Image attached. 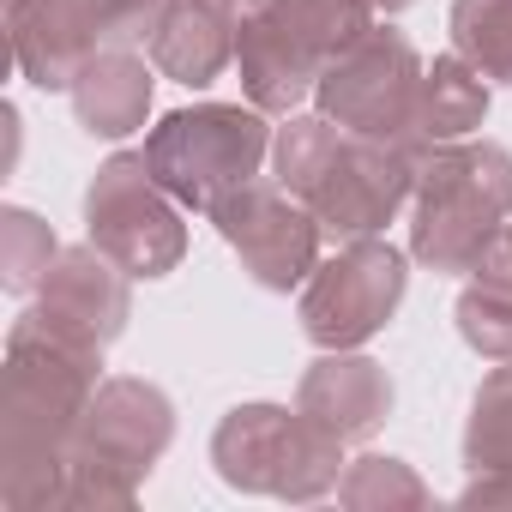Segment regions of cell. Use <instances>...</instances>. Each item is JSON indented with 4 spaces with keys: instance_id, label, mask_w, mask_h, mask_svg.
Segmentation results:
<instances>
[{
    "instance_id": "6da1fadb",
    "label": "cell",
    "mask_w": 512,
    "mask_h": 512,
    "mask_svg": "<svg viewBox=\"0 0 512 512\" xmlns=\"http://www.w3.org/2000/svg\"><path fill=\"white\" fill-rule=\"evenodd\" d=\"M103 386V350L61 338L31 308L7 332V398H0V506L61 512L67 452Z\"/></svg>"
},
{
    "instance_id": "7a4b0ae2",
    "label": "cell",
    "mask_w": 512,
    "mask_h": 512,
    "mask_svg": "<svg viewBox=\"0 0 512 512\" xmlns=\"http://www.w3.org/2000/svg\"><path fill=\"white\" fill-rule=\"evenodd\" d=\"M416 151L398 139H368L338 127L332 115H284L272 133V169L278 181L320 217L332 241L386 235V223L416 193Z\"/></svg>"
},
{
    "instance_id": "3957f363",
    "label": "cell",
    "mask_w": 512,
    "mask_h": 512,
    "mask_svg": "<svg viewBox=\"0 0 512 512\" xmlns=\"http://www.w3.org/2000/svg\"><path fill=\"white\" fill-rule=\"evenodd\" d=\"M410 205V260L440 278H470L512 217V151L494 139L434 145L416 163Z\"/></svg>"
},
{
    "instance_id": "277c9868",
    "label": "cell",
    "mask_w": 512,
    "mask_h": 512,
    "mask_svg": "<svg viewBox=\"0 0 512 512\" xmlns=\"http://www.w3.org/2000/svg\"><path fill=\"white\" fill-rule=\"evenodd\" d=\"M175 440V404L139 374H115L91 392V410L67 452L61 512H127Z\"/></svg>"
},
{
    "instance_id": "5b68a950",
    "label": "cell",
    "mask_w": 512,
    "mask_h": 512,
    "mask_svg": "<svg viewBox=\"0 0 512 512\" xmlns=\"http://www.w3.org/2000/svg\"><path fill=\"white\" fill-rule=\"evenodd\" d=\"M368 31H374L368 0H266L247 19L235 49L241 97L266 115H296L320 91L326 67Z\"/></svg>"
},
{
    "instance_id": "8992f818",
    "label": "cell",
    "mask_w": 512,
    "mask_h": 512,
    "mask_svg": "<svg viewBox=\"0 0 512 512\" xmlns=\"http://www.w3.org/2000/svg\"><path fill=\"white\" fill-rule=\"evenodd\" d=\"M211 464L235 494L314 506L344 482V440L284 404H235L211 434Z\"/></svg>"
},
{
    "instance_id": "52a82bcc",
    "label": "cell",
    "mask_w": 512,
    "mask_h": 512,
    "mask_svg": "<svg viewBox=\"0 0 512 512\" xmlns=\"http://www.w3.org/2000/svg\"><path fill=\"white\" fill-rule=\"evenodd\" d=\"M272 115L253 103H193L145 133L151 175L181 199V211H211L223 193L247 187L272 157Z\"/></svg>"
},
{
    "instance_id": "ba28073f",
    "label": "cell",
    "mask_w": 512,
    "mask_h": 512,
    "mask_svg": "<svg viewBox=\"0 0 512 512\" xmlns=\"http://www.w3.org/2000/svg\"><path fill=\"white\" fill-rule=\"evenodd\" d=\"M85 235L127 278H169L187 260L181 199L151 175L145 151H115L85 187Z\"/></svg>"
},
{
    "instance_id": "9c48e42d",
    "label": "cell",
    "mask_w": 512,
    "mask_h": 512,
    "mask_svg": "<svg viewBox=\"0 0 512 512\" xmlns=\"http://www.w3.org/2000/svg\"><path fill=\"white\" fill-rule=\"evenodd\" d=\"M404 290H410V260L392 241L362 235L314 266V278L302 284L296 320L314 350H362L368 338L392 326Z\"/></svg>"
},
{
    "instance_id": "30bf717a",
    "label": "cell",
    "mask_w": 512,
    "mask_h": 512,
    "mask_svg": "<svg viewBox=\"0 0 512 512\" xmlns=\"http://www.w3.org/2000/svg\"><path fill=\"white\" fill-rule=\"evenodd\" d=\"M205 217L217 223V235L229 241V253L241 260V272L260 284V290L290 296V290H302V284L314 278V266H320L326 229H320V217H314L278 175H272V181L253 175L247 187L223 193Z\"/></svg>"
},
{
    "instance_id": "8fae6325",
    "label": "cell",
    "mask_w": 512,
    "mask_h": 512,
    "mask_svg": "<svg viewBox=\"0 0 512 512\" xmlns=\"http://www.w3.org/2000/svg\"><path fill=\"white\" fill-rule=\"evenodd\" d=\"M422 73H428V67H422L416 43H410L404 31H392V25H374L362 43H350V49L326 67L314 103H320V115H332V121L350 127V133L404 139V127H410V115H416Z\"/></svg>"
},
{
    "instance_id": "7c38bea8",
    "label": "cell",
    "mask_w": 512,
    "mask_h": 512,
    "mask_svg": "<svg viewBox=\"0 0 512 512\" xmlns=\"http://www.w3.org/2000/svg\"><path fill=\"white\" fill-rule=\"evenodd\" d=\"M31 314L43 326H55L61 338L109 350L127 332V320H133V290H127V272L109 260V253L85 241V247H61V260L43 278Z\"/></svg>"
},
{
    "instance_id": "4fadbf2b",
    "label": "cell",
    "mask_w": 512,
    "mask_h": 512,
    "mask_svg": "<svg viewBox=\"0 0 512 512\" xmlns=\"http://www.w3.org/2000/svg\"><path fill=\"white\" fill-rule=\"evenodd\" d=\"M7 43L37 91H73L79 67L109 49L103 0H7Z\"/></svg>"
},
{
    "instance_id": "5bb4252c",
    "label": "cell",
    "mask_w": 512,
    "mask_h": 512,
    "mask_svg": "<svg viewBox=\"0 0 512 512\" xmlns=\"http://www.w3.org/2000/svg\"><path fill=\"white\" fill-rule=\"evenodd\" d=\"M296 410L320 422L332 440L362 446L392 416V374L362 350H320L296 386Z\"/></svg>"
},
{
    "instance_id": "9a60e30c",
    "label": "cell",
    "mask_w": 512,
    "mask_h": 512,
    "mask_svg": "<svg viewBox=\"0 0 512 512\" xmlns=\"http://www.w3.org/2000/svg\"><path fill=\"white\" fill-rule=\"evenodd\" d=\"M260 7L266 0H175L169 25L157 31V43L145 55L157 61L163 79H175L187 91H205V85L223 79V67H235L241 31Z\"/></svg>"
},
{
    "instance_id": "2e32d148",
    "label": "cell",
    "mask_w": 512,
    "mask_h": 512,
    "mask_svg": "<svg viewBox=\"0 0 512 512\" xmlns=\"http://www.w3.org/2000/svg\"><path fill=\"white\" fill-rule=\"evenodd\" d=\"M73 115L91 139H127L145 127L151 97H157V61H145L139 49H97L79 79H73Z\"/></svg>"
},
{
    "instance_id": "e0dca14e",
    "label": "cell",
    "mask_w": 512,
    "mask_h": 512,
    "mask_svg": "<svg viewBox=\"0 0 512 512\" xmlns=\"http://www.w3.org/2000/svg\"><path fill=\"white\" fill-rule=\"evenodd\" d=\"M488 121V79L452 49L440 55L428 73H422V91H416V115L404 127L398 145H410L416 157H428L434 145H452V139H470L476 127Z\"/></svg>"
},
{
    "instance_id": "ac0fdd59",
    "label": "cell",
    "mask_w": 512,
    "mask_h": 512,
    "mask_svg": "<svg viewBox=\"0 0 512 512\" xmlns=\"http://www.w3.org/2000/svg\"><path fill=\"white\" fill-rule=\"evenodd\" d=\"M464 464L470 476H512V362H494V374L470 398Z\"/></svg>"
},
{
    "instance_id": "d6986e66",
    "label": "cell",
    "mask_w": 512,
    "mask_h": 512,
    "mask_svg": "<svg viewBox=\"0 0 512 512\" xmlns=\"http://www.w3.org/2000/svg\"><path fill=\"white\" fill-rule=\"evenodd\" d=\"M452 49L494 85H512V0H452Z\"/></svg>"
},
{
    "instance_id": "ffe728a7",
    "label": "cell",
    "mask_w": 512,
    "mask_h": 512,
    "mask_svg": "<svg viewBox=\"0 0 512 512\" xmlns=\"http://www.w3.org/2000/svg\"><path fill=\"white\" fill-rule=\"evenodd\" d=\"M338 500H344L350 512H422V506H434L428 482H422L404 458H386V452H368V458L344 464Z\"/></svg>"
},
{
    "instance_id": "44dd1931",
    "label": "cell",
    "mask_w": 512,
    "mask_h": 512,
    "mask_svg": "<svg viewBox=\"0 0 512 512\" xmlns=\"http://www.w3.org/2000/svg\"><path fill=\"white\" fill-rule=\"evenodd\" d=\"M55 260H61V241H55V229L37 211H25V205L0 211V290H7V296L43 290Z\"/></svg>"
},
{
    "instance_id": "7402d4cb",
    "label": "cell",
    "mask_w": 512,
    "mask_h": 512,
    "mask_svg": "<svg viewBox=\"0 0 512 512\" xmlns=\"http://www.w3.org/2000/svg\"><path fill=\"white\" fill-rule=\"evenodd\" d=\"M458 338L482 362H512V284L470 278L458 296Z\"/></svg>"
},
{
    "instance_id": "603a6c76",
    "label": "cell",
    "mask_w": 512,
    "mask_h": 512,
    "mask_svg": "<svg viewBox=\"0 0 512 512\" xmlns=\"http://www.w3.org/2000/svg\"><path fill=\"white\" fill-rule=\"evenodd\" d=\"M175 0H103V37L109 49H151L157 31L169 25Z\"/></svg>"
},
{
    "instance_id": "cb8c5ba5",
    "label": "cell",
    "mask_w": 512,
    "mask_h": 512,
    "mask_svg": "<svg viewBox=\"0 0 512 512\" xmlns=\"http://www.w3.org/2000/svg\"><path fill=\"white\" fill-rule=\"evenodd\" d=\"M368 7H374V13H410L416 0H368Z\"/></svg>"
},
{
    "instance_id": "d4e9b609",
    "label": "cell",
    "mask_w": 512,
    "mask_h": 512,
    "mask_svg": "<svg viewBox=\"0 0 512 512\" xmlns=\"http://www.w3.org/2000/svg\"><path fill=\"white\" fill-rule=\"evenodd\" d=\"M0 7H7V0H0Z\"/></svg>"
}]
</instances>
